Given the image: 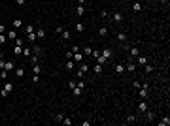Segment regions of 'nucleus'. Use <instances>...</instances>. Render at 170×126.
Returning <instances> with one entry per match:
<instances>
[{"instance_id": "3c124183", "label": "nucleus", "mask_w": 170, "mask_h": 126, "mask_svg": "<svg viewBox=\"0 0 170 126\" xmlns=\"http://www.w3.org/2000/svg\"><path fill=\"white\" fill-rule=\"evenodd\" d=\"M78 2H79V4H81V6H83V4H85V0H78Z\"/></svg>"}, {"instance_id": "f03ea898", "label": "nucleus", "mask_w": 170, "mask_h": 126, "mask_svg": "<svg viewBox=\"0 0 170 126\" xmlns=\"http://www.w3.org/2000/svg\"><path fill=\"white\" fill-rule=\"evenodd\" d=\"M140 55V49L138 47H128V58L127 60H132V58H136Z\"/></svg>"}, {"instance_id": "cd10ccee", "label": "nucleus", "mask_w": 170, "mask_h": 126, "mask_svg": "<svg viewBox=\"0 0 170 126\" xmlns=\"http://www.w3.org/2000/svg\"><path fill=\"white\" fill-rule=\"evenodd\" d=\"M132 122H136V115H128L127 121H125V124H132Z\"/></svg>"}, {"instance_id": "79ce46f5", "label": "nucleus", "mask_w": 170, "mask_h": 126, "mask_svg": "<svg viewBox=\"0 0 170 126\" xmlns=\"http://www.w3.org/2000/svg\"><path fill=\"white\" fill-rule=\"evenodd\" d=\"M4 66H6V60H4L2 57H0V70H4Z\"/></svg>"}, {"instance_id": "c9c22d12", "label": "nucleus", "mask_w": 170, "mask_h": 126, "mask_svg": "<svg viewBox=\"0 0 170 126\" xmlns=\"http://www.w3.org/2000/svg\"><path fill=\"white\" fill-rule=\"evenodd\" d=\"M8 74H10V72H6V70H0V79H8Z\"/></svg>"}, {"instance_id": "1a4fd4ad", "label": "nucleus", "mask_w": 170, "mask_h": 126, "mask_svg": "<svg viewBox=\"0 0 170 126\" xmlns=\"http://www.w3.org/2000/svg\"><path fill=\"white\" fill-rule=\"evenodd\" d=\"M142 10H144L142 2H134V4H132V11H134V13H140Z\"/></svg>"}, {"instance_id": "c03bdc74", "label": "nucleus", "mask_w": 170, "mask_h": 126, "mask_svg": "<svg viewBox=\"0 0 170 126\" xmlns=\"http://www.w3.org/2000/svg\"><path fill=\"white\" fill-rule=\"evenodd\" d=\"M32 81H34V83H38V81H40V75H36V74H32Z\"/></svg>"}, {"instance_id": "c756f323", "label": "nucleus", "mask_w": 170, "mask_h": 126, "mask_svg": "<svg viewBox=\"0 0 170 126\" xmlns=\"http://www.w3.org/2000/svg\"><path fill=\"white\" fill-rule=\"evenodd\" d=\"M81 90H83V89H79V87L76 85L74 89H72V94H74V96H79V94H81Z\"/></svg>"}, {"instance_id": "49530a36", "label": "nucleus", "mask_w": 170, "mask_h": 126, "mask_svg": "<svg viewBox=\"0 0 170 126\" xmlns=\"http://www.w3.org/2000/svg\"><path fill=\"white\" fill-rule=\"evenodd\" d=\"M62 119H64L62 115H57V117H55V121H57V122H62Z\"/></svg>"}, {"instance_id": "7ed1b4c3", "label": "nucleus", "mask_w": 170, "mask_h": 126, "mask_svg": "<svg viewBox=\"0 0 170 126\" xmlns=\"http://www.w3.org/2000/svg\"><path fill=\"white\" fill-rule=\"evenodd\" d=\"M100 55H102V57H104V58H106V60H110V58L113 57V51L110 49V47H104V49L100 51Z\"/></svg>"}, {"instance_id": "c85d7f7f", "label": "nucleus", "mask_w": 170, "mask_h": 126, "mask_svg": "<svg viewBox=\"0 0 170 126\" xmlns=\"http://www.w3.org/2000/svg\"><path fill=\"white\" fill-rule=\"evenodd\" d=\"M91 53H93V49H91L89 45H85V47H83V55H85V57H91Z\"/></svg>"}, {"instance_id": "20e7f679", "label": "nucleus", "mask_w": 170, "mask_h": 126, "mask_svg": "<svg viewBox=\"0 0 170 126\" xmlns=\"http://www.w3.org/2000/svg\"><path fill=\"white\" fill-rule=\"evenodd\" d=\"M125 72H128V74H134L136 72V64L132 60H127V66H125Z\"/></svg>"}, {"instance_id": "412c9836", "label": "nucleus", "mask_w": 170, "mask_h": 126, "mask_svg": "<svg viewBox=\"0 0 170 126\" xmlns=\"http://www.w3.org/2000/svg\"><path fill=\"white\" fill-rule=\"evenodd\" d=\"M15 75H17V77H25V68L19 66L17 70H15Z\"/></svg>"}, {"instance_id": "6ab92c4d", "label": "nucleus", "mask_w": 170, "mask_h": 126, "mask_svg": "<svg viewBox=\"0 0 170 126\" xmlns=\"http://www.w3.org/2000/svg\"><path fill=\"white\" fill-rule=\"evenodd\" d=\"M153 119H155V113H153V111H149V109H148V111H145V121H153Z\"/></svg>"}, {"instance_id": "a18cd8bd", "label": "nucleus", "mask_w": 170, "mask_h": 126, "mask_svg": "<svg viewBox=\"0 0 170 126\" xmlns=\"http://www.w3.org/2000/svg\"><path fill=\"white\" fill-rule=\"evenodd\" d=\"M74 87H76V81H68V89H70V90L74 89Z\"/></svg>"}, {"instance_id": "de8ad7c7", "label": "nucleus", "mask_w": 170, "mask_h": 126, "mask_svg": "<svg viewBox=\"0 0 170 126\" xmlns=\"http://www.w3.org/2000/svg\"><path fill=\"white\" fill-rule=\"evenodd\" d=\"M6 32H8L6 26H4V25H0V34H6Z\"/></svg>"}, {"instance_id": "aec40b11", "label": "nucleus", "mask_w": 170, "mask_h": 126, "mask_svg": "<svg viewBox=\"0 0 170 126\" xmlns=\"http://www.w3.org/2000/svg\"><path fill=\"white\" fill-rule=\"evenodd\" d=\"M36 38H38V40L45 38V30H42V28H36Z\"/></svg>"}, {"instance_id": "0eeeda50", "label": "nucleus", "mask_w": 170, "mask_h": 126, "mask_svg": "<svg viewBox=\"0 0 170 126\" xmlns=\"http://www.w3.org/2000/svg\"><path fill=\"white\" fill-rule=\"evenodd\" d=\"M6 36H8V42H15V38H17V30H15V28L13 30H8Z\"/></svg>"}, {"instance_id": "f3484780", "label": "nucleus", "mask_w": 170, "mask_h": 126, "mask_svg": "<svg viewBox=\"0 0 170 126\" xmlns=\"http://www.w3.org/2000/svg\"><path fill=\"white\" fill-rule=\"evenodd\" d=\"M13 28H15V30L23 28V21H21V19H13Z\"/></svg>"}, {"instance_id": "dca6fc26", "label": "nucleus", "mask_w": 170, "mask_h": 126, "mask_svg": "<svg viewBox=\"0 0 170 126\" xmlns=\"http://www.w3.org/2000/svg\"><path fill=\"white\" fill-rule=\"evenodd\" d=\"M83 13H85V8H83L81 4H79V6H76V15H78V17H81Z\"/></svg>"}, {"instance_id": "39448f33", "label": "nucleus", "mask_w": 170, "mask_h": 126, "mask_svg": "<svg viewBox=\"0 0 170 126\" xmlns=\"http://www.w3.org/2000/svg\"><path fill=\"white\" fill-rule=\"evenodd\" d=\"M148 62H149V58L144 57V55H138V57H136V64L138 66H144V64H148Z\"/></svg>"}, {"instance_id": "9d476101", "label": "nucleus", "mask_w": 170, "mask_h": 126, "mask_svg": "<svg viewBox=\"0 0 170 126\" xmlns=\"http://www.w3.org/2000/svg\"><path fill=\"white\" fill-rule=\"evenodd\" d=\"M89 70H91V66H89L87 62H81V66H79V74H87Z\"/></svg>"}, {"instance_id": "8fccbe9b", "label": "nucleus", "mask_w": 170, "mask_h": 126, "mask_svg": "<svg viewBox=\"0 0 170 126\" xmlns=\"http://www.w3.org/2000/svg\"><path fill=\"white\" fill-rule=\"evenodd\" d=\"M159 2H161V4H165V6H166V4H168V0H159Z\"/></svg>"}, {"instance_id": "37998d69", "label": "nucleus", "mask_w": 170, "mask_h": 126, "mask_svg": "<svg viewBox=\"0 0 170 126\" xmlns=\"http://www.w3.org/2000/svg\"><path fill=\"white\" fill-rule=\"evenodd\" d=\"M72 53H79V45H72Z\"/></svg>"}, {"instance_id": "a878e982", "label": "nucleus", "mask_w": 170, "mask_h": 126, "mask_svg": "<svg viewBox=\"0 0 170 126\" xmlns=\"http://www.w3.org/2000/svg\"><path fill=\"white\" fill-rule=\"evenodd\" d=\"M64 68H66L68 72H70V70H74V60H70V58H68V60H66V64H64Z\"/></svg>"}, {"instance_id": "09e8293b", "label": "nucleus", "mask_w": 170, "mask_h": 126, "mask_svg": "<svg viewBox=\"0 0 170 126\" xmlns=\"http://www.w3.org/2000/svg\"><path fill=\"white\" fill-rule=\"evenodd\" d=\"M15 2H17V6H23V4H25V0H15Z\"/></svg>"}, {"instance_id": "72a5a7b5", "label": "nucleus", "mask_w": 170, "mask_h": 126, "mask_svg": "<svg viewBox=\"0 0 170 126\" xmlns=\"http://www.w3.org/2000/svg\"><path fill=\"white\" fill-rule=\"evenodd\" d=\"M83 30H85V25H83V23H78V25H76V32H83Z\"/></svg>"}, {"instance_id": "393cba45", "label": "nucleus", "mask_w": 170, "mask_h": 126, "mask_svg": "<svg viewBox=\"0 0 170 126\" xmlns=\"http://www.w3.org/2000/svg\"><path fill=\"white\" fill-rule=\"evenodd\" d=\"M40 72H42V66H40L38 62H36V64H34V68H32V74H36V75H40Z\"/></svg>"}, {"instance_id": "e433bc0d", "label": "nucleus", "mask_w": 170, "mask_h": 126, "mask_svg": "<svg viewBox=\"0 0 170 126\" xmlns=\"http://www.w3.org/2000/svg\"><path fill=\"white\" fill-rule=\"evenodd\" d=\"M106 62H108V60H106V58H104V57H102V55H100V57H98V58H96V64H102V66H104V64H106Z\"/></svg>"}, {"instance_id": "2f4dec72", "label": "nucleus", "mask_w": 170, "mask_h": 126, "mask_svg": "<svg viewBox=\"0 0 170 126\" xmlns=\"http://www.w3.org/2000/svg\"><path fill=\"white\" fill-rule=\"evenodd\" d=\"M4 89H6L8 92H11V90H13V83H11V81H6V85H4Z\"/></svg>"}, {"instance_id": "f257e3e1", "label": "nucleus", "mask_w": 170, "mask_h": 126, "mask_svg": "<svg viewBox=\"0 0 170 126\" xmlns=\"http://www.w3.org/2000/svg\"><path fill=\"white\" fill-rule=\"evenodd\" d=\"M25 32H27V38H28V42H30V45H34V43H38V38H36V28L32 26V25H28V26L25 28Z\"/></svg>"}, {"instance_id": "f704fd0d", "label": "nucleus", "mask_w": 170, "mask_h": 126, "mask_svg": "<svg viewBox=\"0 0 170 126\" xmlns=\"http://www.w3.org/2000/svg\"><path fill=\"white\" fill-rule=\"evenodd\" d=\"M62 124H64V126H72V119H70V117H64V119H62Z\"/></svg>"}, {"instance_id": "4468645a", "label": "nucleus", "mask_w": 170, "mask_h": 126, "mask_svg": "<svg viewBox=\"0 0 170 126\" xmlns=\"http://www.w3.org/2000/svg\"><path fill=\"white\" fill-rule=\"evenodd\" d=\"M61 36H62V40H64V42H68L70 38H72V36H70V30H66V28H62V32H61Z\"/></svg>"}, {"instance_id": "9b49d317", "label": "nucleus", "mask_w": 170, "mask_h": 126, "mask_svg": "<svg viewBox=\"0 0 170 126\" xmlns=\"http://www.w3.org/2000/svg\"><path fill=\"white\" fill-rule=\"evenodd\" d=\"M32 51H34V55H36V57H38V55H44V49H42V47H40L38 43H34V45H32Z\"/></svg>"}, {"instance_id": "ea45409f", "label": "nucleus", "mask_w": 170, "mask_h": 126, "mask_svg": "<svg viewBox=\"0 0 170 126\" xmlns=\"http://www.w3.org/2000/svg\"><path fill=\"white\" fill-rule=\"evenodd\" d=\"M132 87H134V89H140V87H142V83H140V81H138V79H136V81H134V83H132Z\"/></svg>"}, {"instance_id": "bb28decb", "label": "nucleus", "mask_w": 170, "mask_h": 126, "mask_svg": "<svg viewBox=\"0 0 170 126\" xmlns=\"http://www.w3.org/2000/svg\"><path fill=\"white\" fill-rule=\"evenodd\" d=\"M98 36H102V38L108 36V28H106V26H100V28H98Z\"/></svg>"}, {"instance_id": "2eb2a0df", "label": "nucleus", "mask_w": 170, "mask_h": 126, "mask_svg": "<svg viewBox=\"0 0 170 126\" xmlns=\"http://www.w3.org/2000/svg\"><path fill=\"white\" fill-rule=\"evenodd\" d=\"M13 53H15V57H21V53H23V45H17V43H15Z\"/></svg>"}, {"instance_id": "a19ab883", "label": "nucleus", "mask_w": 170, "mask_h": 126, "mask_svg": "<svg viewBox=\"0 0 170 126\" xmlns=\"http://www.w3.org/2000/svg\"><path fill=\"white\" fill-rule=\"evenodd\" d=\"M8 94H10V92H8L6 89H2V90H0V96H2V98H6V96H8Z\"/></svg>"}, {"instance_id": "a211bd4d", "label": "nucleus", "mask_w": 170, "mask_h": 126, "mask_svg": "<svg viewBox=\"0 0 170 126\" xmlns=\"http://www.w3.org/2000/svg\"><path fill=\"white\" fill-rule=\"evenodd\" d=\"M21 57H23V58H28V57H30V47H23Z\"/></svg>"}, {"instance_id": "423d86ee", "label": "nucleus", "mask_w": 170, "mask_h": 126, "mask_svg": "<svg viewBox=\"0 0 170 126\" xmlns=\"http://www.w3.org/2000/svg\"><path fill=\"white\" fill-rule=\"evenodd\" d=\"M148 109H149L148 102H145V100H142L140 104H138V111H140V113H145V111H148Z\"/></svg>"}, {"instance_id": "4c0bfd02", "label": "nucleus", "mask_w": 170, "mask_h": 126, "mask_svg": "<svg viewBox=\"0 0 170 126\" xmlns=\"http://www.w3.org/2000/svg\"><path fill=\"white\" fill-rule=\"evenodd\" d=\"M6 42H8V36L6 34H0V45H4Z\"/></svg>"}, {"instance_id": "5701e85b", "label": "nucleus", "mask_w": 170, "mask_h": 126, "mask_svg": "<svg viewBox=\"0 0 170 126\" xmlns=\"http://www.w3.org/2000/svg\"><path fill=\"white\" fill-rule=\"evenodd\" d=\"M74 55H76V57H74L76 62H83V60H85V55H83V53H74Z\"/></svg>"}, {"instance_id": "473e14b6", "label": "nucleus", "mask_w": 170, "mask_h": 126, "mask_svg": "<svg viewBox=\"0 0 170 126\" xmlns=\"http://www.w3.org/2000/svg\"><path fill=\"white\" fill-rule=\"evenodd\" d=\"M125 72V66L123 64H115V74H123Z\"/></svg>"}, {"instance_id": "f8f14e48", "label": "nucleus", "mask_w": 170, "mask_h": 126, "mask_svg": "<svg viewBox=\"0 0 170 126\" xmlns=\"http://www.w3.org/2000/svg\"><path fill=\"white\" fill-rule=\"evenodd\" d=\"M6 72H11V70H15V64H13V60H6V66H4Z\"/></svg>"}, {"instance_id": "ddd939ff", "label": "nucleus", "mask_w": 170, "mask_h": 126, "mask_svg": "<svg viewBox=\"0 0 170 126\" xmlns=\"http://www.w3.org/2000/svg\"><path fill=\"white\" fill-rule=\"evenodd\" d=\"M93 72H95L96 75H100V74L104 72V66H102V64H95V66H93Z\"/></svg>"}, {"instance_id": "6e6552de", "label": "nucleus", "mask_w": 170, "mask_h": 126, "mask_svg": "<svg viewBox=\"0 0 170 126\" xmlns=\"http://www.w3.org/2000/svg\"><path fill=\"white\" fill-rule=\"evenodd\" d=\"M112 21H113V23H121V21H123V15H121L119 11L112 13Z\"/></svg>"}, {"instance_id": "7c9ffc66", "label": "nucleus", "mask_w": 170, "mask_h": 126, "mask_svg": "<svg viewBox=\"0 0 170 126\" xmlns=\"http://www.w3.org/2000/svg\"><path fill=\"white\" fill-rule=\"evenodd\" d=\"M144 72H145V74H151V72H153V66L149 64V62H148V64H144Z\"/></svg>"}, {"instance_id": "58836bf2", "label": "nucleus", "mask_w": 170, "mask_h": 126, "mask_svg": "<svg viewBox=\"0 0 170 126\" xmlns=\"http://www.w3.org/2000/svg\"><path fill=\"white\" fill-rule=\"evenodd\" d=\"M91 55H93L95 58H98V57H100V51H98V49H93V53H91Z\"/></svg>"}, {"instance_id": "4be33fe9", "label": "nucleus", "mask_w": 170, "mask_h": 126, "mask_svg": "<svg viewBox=\"0 0 170 126\" xmlns=\"http://www.w3.org/2000/svg\"><path fill=\"white\" fill-rule=\"evenodd\" d=\"M117 40H119L121 43H125V42H127V34H125V32H117Z\"/></svg>"}, {"instance_id": "b1692460", "label": "nucleus", "mask_w": 170, "mask_h": 126, "mask_svg": "<svg viewBox=\"0 0 170 126\" xmlns=\"http://www.w3.org/2000/svg\"><path fill=\"white\" fill-rule=\"evenodd\" d=\"M168 124H170V119H168V117H163V119L159 121V126H168Z\"/></svg>"}]
</instances>
